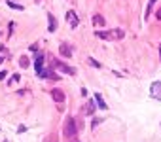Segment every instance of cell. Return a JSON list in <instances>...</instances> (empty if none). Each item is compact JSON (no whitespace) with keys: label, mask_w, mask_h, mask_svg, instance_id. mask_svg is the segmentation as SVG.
<instances>
[{"label":"cell","mask_w":161,"mask_h":142,"mask_svg":"<svg viewBox=\"0 0 161 142\" xmlns=\"http://www.w3.org/2000/svg\"><path fill=\"white\" fill-rule=\"evenodd\" d=\"M150 95H152V99L161 100V82H154L152 83V87H150Z\"/></svg>","instance_id":"277c9868"},{"label":"cell","mask_w":161,"mask_h":142,"mask_svg":"<svg viewBox=\"0 0 161 142\" xmlns=\"http://www.w3.org/2000/svg\"><path fill=\"white\" fill-rule=\"evenodd\" d=\"M6 4H8L12 10H17V12H23V10H25V6H21V4H17V2H12V0H8Z\"/></svg>","instance_id":"4fadbf2b"},{"label":"cell","mask_w":161,"mask_h":142,"mask_svg":"<svg viewBox=\"0 0 161 142\" xmlns=\"http://www.w3.org/2000/svg\"><path fill=\"white\" fill-rule=\"evenodd\" d=\"M155 2H157V0H150V2H148V8H146V15L150 13V12H152V8H154V4Z\"/></svg>","instance_id":"2e32d148"},{"label":"cell","mask_w":161,"mask_h":142,"mask_svg":"<svg viewBox=\"0 0 161 142\" xmlns=\"http://www.w3.org/2000/svg\"><path fill=\"white\" fill-rule=\"evenodd\" d=\"M97 36L99 38H104V40H121L123 36H125V32H123L121 29H114V30H110V32H104V30H97Z\"/></svg>","instance_id":"6da1fadb"},{"label":"cell","mask_w":161,"mask_h":142,"mask_svg":"<svg viewBox=\"0 0 161 142\" xmlns=\"http://www.w3.org/2000/svg\"><path fill=\"white\" fill-rule=\"evenodd\" d=\"M4 142H8V140H4Z\"/></svg>","instance_id":"603a6c76"},{"label":"cell","mask_w":161,"mask_h":142,"mask_svg":"<svg viewBox=\"0 0 161 142\" xmlns=\"http://www.w3.org/2000/svg\"><path fill=\"white\" fill-rule=\"evenodd\" d=\"M29 64H30V59L27 57V55H23V57L19 59V67H21V68H27Z\"/></svg>","instance_id":"5bb4252c"},{"label":"cell","mask_w":161,"mask_h":142,"mask_svg":"<svg viewBox=\"0 0 161 142\" xmlns=\"http://www.w3.org/2000/svg\"><path fill=\"white\" fill-rule=\"evenodd\" d=\"M84 112H85L87 116H91L93 112H95V104H93V100H87V104L84 106Z\"/></svg>","instance_id":"8fae6325"},{"label":"cell","mask_w":161,"mask_h":142,"mask_svg":"<svg viewBox=\"0 0 161 142\" xmlns=\"http://www.w3.org/2000/svg\"><path fill=\"white\" fill-rule=\"evenodd\" d=\"M25 131H27V127H25V125H19V129H17V133H25Z\"/></svg>","instance_id":"e0dca14e"},{"label":"cell","mask_w":161,"mask_h":142,"mask_svg":"<svg viewBox=\"0 0 161 142\" xmlns=\"http://www.w3.org/2000/svg\"><path fill=\"white\" fill-rule=\"evenodd\" d=\"M6 76H8V74L4 72V70H0V80H6Z\"/></svg>","instance_id":"d6986e66"},{"label":"cell","mask_w":161,"mask_h":142,"mask_svg":"<svg viewBox=\"0 0 161 142\" xmlns=\"http://www.w3.org/2000/svg\"><path fill=\"white\" fill-rule=\"evenodd\" d=\"M76 133H78V129H76V119L68 118V119H66V125H65V135L68 136V138H74Z\"/></svg>","instance_id":"7a4b0ae2"},{"label":"cell","mask_w":161,"mask_h":142,"mask_svg":"<svg viewBox=\"0 0 161 142\" xmlns=\"http://www.w3.org/2000/svg\"><path fill=\"white\" fill-rule=\"evenodd\" d=\"M87 63H89L91 67H95V68H101V67H102V64H101V63H97L95 59H87Z\"/></svg>","instance_id":"9a60e30c"},{"label":"cell","mask_w":161,"mask_h":142,"mask_svg":"<svg viewBox=\"0 0 161 142\" xmlns=\"http://www.w3.org/2000/svg\"><path fill=\"white\" fill-rule=\"evenodd\" d=\"M101 121H102V119H99V118H95V119H93V127H97V125H99V123H101Z\"/></svg>","instance_id":"ac0fdd59"},{"label":"cell","mask_w":161,"mask_h":142,"mask_svg":"<svg viewBox=\"0 0 161 142\" xmlns=\"http://www.w3.org/2000/svg\"><path fill=\"white\" fill-rule=\"evenodd\" d=\"M48 21H49L48 30H49V32H55V30H57V21H55V17L51 13H48Z\"/></svg>","instance_id":"9c48e42d"},{"label":"cell","mask_w":161,"mask_h":142,"mask_svg":"<svg viewBox=\"0 0 161 142\" xmlns=\"http://www.w3.org/2000/svg\"><path fill=\"white\" fill-rule=\"evenodd\" d=\"M34 67H36V72H40V70L44 68V53H38V55H36Z\"/></svg>","instance_id":"52a82bcc"},{"label":"cell","mask_w":161,"mask_h":142,"mask_svg":"<svg viewBox=\"0 0 161 142\" xmlns=\"http://www.w3.org/2000/svg\"><path fill=\"white\" fill-rule=\"evenodd\" d=\"M0 51H6V48H4V45H0Z\"/></svg>","instance_id":"44dd1931"},{"label":"cell","mask_w":161,"mask_h":142,"mask_svg":"<svg viewBox=\"0 0 161 142\" xmlns=\"http://www.w3.org/2000/svg\"><path fill=\"white\" fill-rule=\"evenodd\" d=\"M4 63V57H0V64H2Z\"/></svg>","instance_id":"7402d4cb"},{"label":"cell","mask_w":161,"mask_h":142,"mask_svg":"<svg viewBox=\"0 0 161 142\" xmlns=\"http://www.w3.org/2000/svg\"><path fill=\"white\" fill-rule=\"evenodd\" d=\"M59 53L63 55V57L68 59V57H72V48H70L68 44H61V45H59Z\"/></svg>","instance_id":"8992f818"},{"label":"cell","mask_w":161,"mask_h":142,"mask_svg":"<svg viewBox=\"0 0 161 142\" xmlns=\"http://www.w3.org/2000/svg\"><path fill=\"white\" fill-rule=\"evenodd\" d=\"M66 21H68V25H70L72 29H76L78 25H80V21H78V15H76L74 12H68V13H66Z\"/></svg>","instance_id":"5b68a950"},{"label":"cell","mask_w":161,"mask_h":142,"mask_svg":"<svg viewBox=\"0 0 161 142\" xmlns=\"http://www.w3.org/2000/svg\"><path fill=\"white\" fill-rule=\"evenodd\" d=\"M93 25L95 27H104V17L102 15H93Z\"/></svg>","instance_id":"7c38bea8"},{"label":"cell","mask_w":161,"mask_h":142,"mask_svg":"<svg viewBox=\"0 0 161 142\" xmlns=\"http://www.w3.org/2000/svg\"><path fill=\"white\" fill-rule=\"evenodd\" d=\"M155 17H157V19H159V21H161V8L157 10V12H155Z\"/></svg>","instance_id":"ffe728a7"},{"label":"cell","mask_w":161,"mask_h":142,"mask_svg":"<svg viewBox=\"0 0 161 142\" xmlns=\"http://www.w3.org/2000/svg\"><path fill=\"white\" fill-rule=\"evenodd\" d=\"M51 97H53L57 102H65V93H63V91H59V89L51 91Z\"/></svg>","instance_id":"ba28073f"},{"label":"cell","mask_w":161,"mask_h":142,"mask_svg":"<svg viewBox=\"0 0 161 142\" xmlns=\"http://www.w3.org/2000/svg\"><path fill=\"white\" fill-rule=\"evenodd\" d=\"M55 68L59 70V72L70 74V76H74V74H76V68H72V67H68V64H65V63H61V61H55Z\"/></svg>","instance_id":"3957f363"},{"label":"cell","mask_w":161,"mask_h":142,"mask_svg":"<svg viewBox=\"0 0 161 142\" xmlns=\"http://www.w3.org/2000/svg\"><path fill=\"white\" fill-rule=\"evenodd\" d=\"M95 100H97V104H99L97 108H101V110H106V108H108V106H106V102H104V99H102L99 93H95Z\"/></svg>","instance_id":"30bf717a"}]
</instances>
